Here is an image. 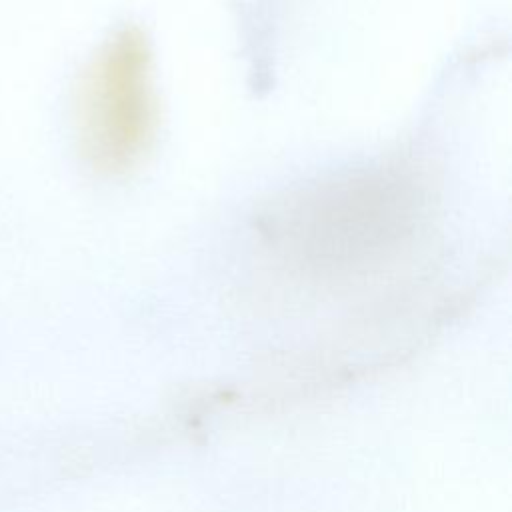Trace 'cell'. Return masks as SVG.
<instances>
[{
  "instance_id": "cell-1",
  "label": "cell",
  "mask_w": 512,
  "mask_h": 512,
  "mask_svg": "<svg viewBox=\"0 0 512 512\" xmlns=\"http://www.w3.org/2000/svg\"><path fill=\"white\" fill-rule=\"evenodd\" d=\"M428 198L394 166L344 174L278 200L260 224L264 248L310 278H356L392 266L428 228Z\"/></svg>"
},
{
  "instance_id": "cell-2",
  "label": "cell",
  "mask_w": 512,
  "mask_h": 512,
  "mask_svg": "<svg viewBox=\"0 0 512 512\" xmlns=\"http://www.w3.org/2000/svg\"><path fill=\"white\" fill-rule=\"evenodd\" d=\"M156 110L148 42L124 28L94 56L78 90L76 126L88 162L104 172L134 166L154 140Z\"/></svg>"
}]
</instances>
